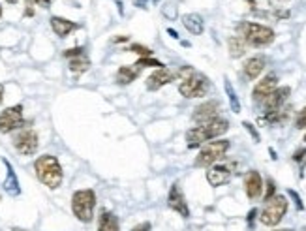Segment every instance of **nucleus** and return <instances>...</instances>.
Instances as JSON below:
<instances>
[{
  "label": "nucleus",
  "instance_id": "nucleus-40",
  "mask_svg": "<svg viewBox=\"0 0 306 231\" xmlns=\"http://www.w3.org/2000/svg\"><path fill=\"white\" fill-rule=\"evenodd\" d=\"M4 100V85H0V104Z\"/></svg>",
  "mask_w": 306,
  "mask_h": 231
},
{
  "label": "nucleus",
  "instance_id": "nucleus-1",
  "mask_svg": "<svg viewBox=\"0 0 306 231\" xmlns=\"http://www.w3.org/2000/svg\"><path fill=\"white\" fill-rule=\"evenodd\" d=\"M227 130H229V122H227L226 119L216 117V119L208 120L205 124H199L196 126V128L186 131V143H188L190 149H196L199 145L208 143L210 139H216V138H220V136H224Z\"/></svg>",
  "mask_w": 306,
  "mask_h": 231
},
{
  "label": "nucleus",
  "instance_id": "nucleus-29",
  "mask_svg": "<svg viewBox=\"0 0 306 231\" xmlns=\"http://www.w3.org/2000/svg\"><path fill=\"white\" fill-rule=\"evenodd\" d=\"M295 128H299V130H304L306 128V107L297 115V119H295Z\"/></svg>",
  "mask_w": 306,
  "mask_h": 231
},
{
  "label": "nucleus",
  "instance_id": "nucleus-11",
  "mask_svg": "<svg viewBox=\"0 0 306 231\" xmlns=\"http://www.w3.org/2000/svg\"><path fill=\"white\" fill-rule=\"evenodd\" d=\"M167 205L171 207L175 213H178L182 218H188L190 216V209H188V203H186V197H184L182 190L178 184H173L169 188V195H167Z\"/></svg>",
  "mask_w": 306,
  "mask_h": 231
},
{
  "label": "nucleus",
  "instance_id": "nucleus-20",
  "mask_svg": "<svg viewBox=\"0 0 306 231\" xmlns=\"http://www.w3.org/2000/svg\"><path fill=\"white\" fill-rule=\"evenodd\" d=\"M139 72L141 68H137V66H120L118 68V72H116V83L118 85H130V83H134L137 77H139Z\"/></svg>",
  "mask_w": 306,
  "mask_h": 231
},
{
  "label": "nucleus",
  "instance_id": "nucleus-25",
  "mask_svg": "<svg viewBox=\"0 0 306 231\" xmlns=\"http://www.w3.org/2000/svg\"><path fill=\"white\" fill-rule=\"evenodd\" d=\"M224 88H226V94H227V100H229V107H231L233 113H240V102H239V96L235 92V88H233L231 81L229 79H224Z\"/></svg>",
  "mask_w": 306,
  "mask_h": 231
},
{
  "label": "nucleus",
  "instance_id": "nucleus-37",
  "mask_svg": "<svg viewBox=\"0 0 306 231\" xmlns=\"http://www.w3.org/2000/svg\"><path fill=\"white\" fill-rule=\"evenodd\" d=\"M113 42H115V44H120V42H128V36H118V38H115Z\"/></svg>",
  "mask_w": 306,
  "mask_h": 231
},
{
  "label": "nucleus",
  "instance_id": "nucleus-12",
  "mask_svg": "<svg viewBox=\"0 0 306 231\" xmlns=\"http://www.w3.org/2000/svg\"><path fill=\"white\" fill-rule=\"evenodd\" d=\"M231 168L229 166H224V163H215V166H210L207 171V181L210 186H224L226 182H229L231 179Z\"/></svg>",
  "mask_w": 306,
  "mask_h": 231
},
{
  "label": "nucleus",
  "instance_id": "nucleus-9",
  "mask_svg": "<svg viewBox=\"0 0 306 231\" xmlns=\"http://www.w3.org/2000/svg\"><path fill=\"white\" fill-rule=\"evenodd\" d=\"M19 126H23V106H12L0 113V131L2 134H10Z\"/></svg>",
  "mask_w": 306,
  "mask_h": 231
},
{
  "label": "nucleus",
  "instance_id": "nucleus-42",
  "mask_svg": "<svg viewBox=\"0 0 306 231\" xmlns=\"http://www.w3.org/2000/svg\"><path fill=\"white\" fill-rule=\"evenodd\" d=\"M152 2H154V4H158V2H160V0H152Z\"/></svg>",
  "mask_w": 306,
  "mask_h": 231
},
{
  "label": "nucleus",
  "instance_id": "nucleus-33",
  "mask_svg": "<svg viewBox=\"0 0 306 231\" xmlns=\"http://www.w3.org/2000/svg\"><path fill=\"white\" fill-rule=\"evenodd\" d=\"M288 194L295 200V203H297V209H299V211H304V205H302V201H300L299 194H297L295 190H288Z\"/></svg>",
  "mask_w": 306,
  "mask_h": 231
},
{
  "label": "nucleus",
  "instance_id": "nucleus-27",
  "mask_svg": "<svg viewBox=\"0 0 306 231\" xmlns=\"http://www.w3.org/2000/svg\"><path fill=\"white\" fill-rule=\"evenodd\" d=\"M128 51H134V53H137L141 58H143V56H152V49H148V47H145V45H139V44H132L128 47Z\"/></svg>",
  "mask_w": 306,
  "mask_h": 231
},
{
  "label": "nucleus",
  "instance_id": "nucleus-34",
  "mask_svg": "<svg viewBox=\"0 0 306 231\" xmlns=\"http://www.w3.org/2000/svg\"><path fill=\"white\" fill-rule=\"evenodd\" d=\"M306 156V149H302V150H297V152H295L293 154V160L295 162H300V160H302V158Z\"/></svg>",
  "mask_w": 306,
  "mask_h": 231
},
{
  "label": "nucleus",
  "instance_id": "nucleus-24",
  "mask_svg": "<svg viewBox=\"0 0 306 231\" xmlns=\"http://www.w3.org/2000/svg\"><path fill=\"white\" fill-rule=\"evenodd\" d=\"M68 60H70V70H72L74 74H83V72H86L88 66H90V60H88V56H86L85 53H81V55L74 56V58H68Z\"/></svg>",
  "mask_w": 306,
  "mask_h": 231
},
{
  "label": "nucleus",
  "instance_id": "nucleus-43",
  "mask_svg": "<svg viewBox=\"0 0 306 231\" xmlns=\"http://www.w3.org/2000/svg\"><path fill=\"white\" fill-rule=\"evenodd\" d=\"M0 17H2V6H0Z\"/></svg>",
  "mask_w": 306,
  "mask_h": 231
},
{
  "label": "nucleus",
  "instance_id": "nucleus-30",
  "mask_svg": "<svg viewBox=\"0 0 306 231\" xmlns=\"http://www.w3.org/2000/svg\"><path fill=\"white\" fill-rule=\"evenodd\" d=\"M242 126H244L246 130L250 131V136L254 138V141H256V143H257V141H261V138H259V134H257V130L254 128V124H250V122H242Z\"/></svg>",
  "mask_w": 306,
  "mask_h": 231
},
{
  "label": "nucleus",
  "instance_id": "nucleus-6",
  "mask_svg": "<svg viewBox=\"0 0 306 231\" xmlns=\"http://www.w3.org/2000/svg\"><path fill=\"white\" fill-rule=\"evenodd\" d=\"M94 207H96V194L92 190H77L72 197V211L79 222L88 224L94 218Z\"/></svg>",
  "mask_w": 306,
  "mask_h": 231
},
{
  "label": "nucleus",
  "instance_id": "nucleus-35",
  "mask_svg": "<svg viewBox=\"0 0 306 231\" xmlns=\"http://www.w3.org/2000/svg\"><path fill=\"white\" fill-rule=\"evenodd\" d=\"M132 231H150V224H148V222H145V224L135 225V227H134Z\"/></svg>",
  "mask_w": 306,
  "mask_h": 231
},
{
  "label": "nucleus",
  "instance_id": "nucleus-39",
  "mask_svg": "<svg viewBox=\"0 0 306 231\" xmlns=\"http://www.w3.org/2000/svg\"><path fill=\"white\" fill-rule=\"evenodd\" d=\"M167 32H169V34H171L175 40H178V32L177 30H173V28H167Z\"/></svg>",
  "mask_w": 306,
  "mask_h": 231
},
{
  "label": "nucleus",
  "instance_id": "nucleus-23",
  "mask_svg": "<svg viewBox=\"0 0 306 231\" xmlns=\"http://www.w3.org/2000/svg\"><path fill=\"white\" fill-rule=\"evenodd\" d=\"M227 47H229V55L233 58H239L246 53V42L240 36H231L227 40Z\"/></svg>",
  "mask_w": 306,
  "mask_h": 231
},
{
  "label": "nucleus",
  "instance_id": "nucleus-15",
  "mask_svg": "<svg viewBox=\"0 0 306 231\" xmlns=\"http://www.w3.org/2000/svg\"><path fill=\"white\" fill-rule=\"evenodd\" d=\"M289 94H291V88L289 87H278L274 92H270L263 100V109L267 113H274L278 109H282V106L286 104Z\"/></svg>",
  "mask_w": 306,
  "mask_h": 231
},
{
  "label": "nucleus",
  "instance_id": "nucleus-46",
  "mask_svg": "<svg viewBox=\"0 0 306 231\" xmlns=\"http://www.w3.org/2000/svg\"><path fill=\"white\" fill-rule=\"evenodd\" d=\"M304 141H306V136H304Z\"/></svg>",
  "mask_w": 306,
  "mask_h": 231
},
{
  "label": "nucleus",
  "instance_id": "nucleus-32",
  "mask_svg": "<svg viewBox=\"0 0 306 231\" xmlns=\"http://www.w3.org/2000/svg\"><path fill=\"white\" fill-rule=\"evenodd\" d=\"M81 53H85V49H83V47H74V49L64 51V56H66V58H74V56L81 55Z\"/></svg>",
  "mask_w": 306,
  "mask_h": 231
},
{
  "label": "nucleus",
  "instance_id": "nucleus-21",
  "mask_svg": "<svg viewBox=\"0 0 306 231\" xmlns=\"http://www.w3.org/2000/svg\"><path fill=\"white\" fill-rule=\"evenodd\" d=\"M4 163H6V168H8V177H6V181H4V190H6L10 195H19L21 194V188H19L17 175H15V171H13L12 163L8 162V160H4Z\"/></svg>",
  "mask_w": 306,
  "mask_h": 231
},
{
  "label": "nucleus",
  "instance_id": "nucleus-7",
  "mask_svg": "<svg viewBox=\"0 0 306 231\" xmlns=\"http://www.w3.org/2000/svg\"><path fill=\"white\" fill-rule=\"evenodd\" d=\"M229 150V141L227 139H220V141H208L205 143L199 154L196 156V168H210L216 162H220L222 158L226 156V152Z\"/></svg>",
  "mask_w": 306,
  "mask_h": 231
},
{
  "label": "nucleus",
  "instance_id": "nucleus-45",
  "mask_svg": "<svg viewBox=\"0 0 306 231\" xmlns=\"http://www.w3.org/2000/svg\"><path fill=\"white\" fill-rule=\"evenodd\" d=\"M302 231H306V225H304V227H302Z\"/></svg>",
  "mask_w": 306,
  "mask_h": 231
},
{
  "label": "nucleus",
  "instance_id": "nucleus-14",
  "mask_svg": "<svg viewBox=\"0 0 306 231\" xmlns=\"http://www.w3.org/2000/svg\"><path fill=\"white\" fill-rule=\"evenodd\" d=\"M278 88V77L274 74L265 75L261 81H257V85L254 87V92H252V98L256 102H263L270 92H274Z\"/></svg>",
  "mask_w": 306,
  "mask_h": 231
},
{
  "label": "nucleus",
  "instance_id": "nucleus-22",
  "mask_svg": "<svg viewBox=\"0 0 306 231\" xmlns=\"http://www.w3.org/2000/svg\"><path fill=\"white\" fill-rule=\"evenodd\" d=\"M98 231H120L118 229V220H116L115 214L109 213V211H104L100 214Z\"/></svg>",
  "mask_w": 306,
  "mask_h": 231
},
{
  "label": "nucleus",
  "instance_id": "nucleus-28",
  "mask_svg": "<svg viewBox=\"0 0 306 231\" xmlns=\"http://www.w3.org/2000/svg\"><path fill=\"white\" fill-rule=\"evenodd\" d=\"M162 13H164L167 19H171L173 21V19L177 17V4H175V2H167V4H164Z\"/></svg>",
  "mask_w": 306,
  "mask_h": 231
},
{
  "label": "nucleus",
  "instance_id": "nucleus-38",
  "mask_svg": "<svg viewBox=\"0 0 306 231\" xmlns=\"http://www.w3.org/2000/svg\"><path fill=\"white\" fill-rule=\"evenodd\" d=\"M137 8H147V0H135Z\"/></svg>",
  "mask_w": 306,
  "mask_h": 231
},
{
  "label": "nucleus",
  "instance_id": "nucleus-17",
  "mask_svg": "<svg viewBox=\"0 0 306 231\" xmlns=\"http://www.w3.org/2000/svg\"><path fill=\"white\" fill-rule=\"evenodd\" d=\"M244 190L250 200H257L263 192V179L257 171H248L244 177Z\"/></svg>",
  "mask_w": 306,
  "mask_h": 231
},
{
  "label": "nucleus",
  "instance_id": "nucleus-4",
  "mask_svg": "<svg viewBox=\"0 0 306 231\" xmlns=\"http://www.w3.org/2000/svg\"><path fill=\"white\" fill-rule=\"evenodd\" d=\"M239 30H240V38H242L248 45H254V47H265V45L272 44V40H274L272 28H269V26H265V25H259V23H250V21L240 23Z\"/></svg>",
  "mask_w": 306,
  "mask_h": 231
},
{
  "label": "nucleus",
  "instance_id": "nucleus-36",
  "mask_svg": "<svg viewBox=\"0 0 306 231\" xmlns=\"http://www.w3.org/2000/svg\"><path fill=\"white\" fill-rule=\"evenodd\" d=\"M32 2H36L38 6H42V8H49L53 0H32Z\"/></svg>",
  "mask_w": 306,
  "mask_h": 231
},
{
  "label": "nucleus",
  "instance_id": "nucleus-31",
  "mask_svg": "<svg viewBox=\"0 0 306 231\" xmlns=\"http://www.w3.org/2000/svg\"><path fill=\"white\" fill-rule=\"evenodd\" d=\"M276 194V186H274V181H267V194H265V201H269L272 195Z\"/></svg>",
  "mask_w": 306,
  "mask_h": 231
},
{
  "label": "nucleus",
  "instance_id": "nucleus-18",
  "mask_svg": "<svg viewBox=\"0 0 306 231\" xmlns=\"http://www.w3.org/2000/svg\"><path fill=\"white\" fill-rule=\"evenodd\" d=\"M182 25L194 36H199L205 30V21H203L199 13H186V15H182Z\"/></svg>",
  "mask_w": 306,
  "mask_h": 231
},
{
  "label": "nucleus",
  "instance_id": "nucleus-8",
  "mask_svg": "<svg viewBox=\"0 0 306 231\" xmlns=\"http://www.w3.org/2000/svg\"><path fill=\"white\" fill-rule=\"evenodd\" d=\"M13 147H15L17 152H21V154L32 156L38 150V134L32 130V128H23V130L13 138Z\"/></svg>",
  "mask_w": 306,
  "mask_h": 231
},
{
  "label": "nucleus",
  "instance_id": "nucleus-19",
  "mask_svg": "<svg viewBox=\"0 0 306 231\" xmlns=\"http://www.w3.org/2000/svg\"><path fill=\"white\" fill-rule=\"evenodd\" d=\"M51 28L55 30V34L58 38H66L70 32H74L75 28H77V25H75L74 21H70V19L53 15V17H51Z\"/></svg>",
  "mask_w": 306,
  "mask_h": 231
},
{
  "label": "nucleus",
  "instance_id": "nucleus-44",
  "mask_svg": "<svg viewBox=\"0 0 306 231\" xmlns=\"http://www.w3.org/2000/svg\"><path fill=\"white\" fill-rule=\"evenodd\" d=\"M8 2H12V4H13V2H15V0H8Z\"/></svg>",
  "mask_w": 306,
  "mask_h": 231
},
{
  "label": "nucleus",
  "instance_id": "nucleus-26",
  "mask_svg": "<svg viewBox=\"0 0 306 231\" xmlns=\"http://www.w3.org/2000/svg\"><path fill=\"white\" fill-rule=\"evenodd\" d=\"M135 66L137 68H164V64L156 60V58H152V56H143V58H139L135 62Z\"/></svg>",
  "mask_w": 306,
  "mask_h": 231
},
{
  "label": "nucleus",
  "instance_id": "nucleus-41",
  "mask_svg": "<svg viewBox=\"0 0 306 231\" xmlns=\"http://www.w3.org/2000/svg\"><path fill=\"white\" fill-rule=\"evenodd\" d=\"M274 231H293V229H274Z\"/></svg>",
  "mask_w": 306,
  "mask_h": 231
},
{
  "label": "nucleus",
  "instance_id": "nucleus-2",
  "mask_svg": "<svg viewBox=\"0 0 306 231\" xmlns=\"http://www.w3.org/2000/svg\"><path fill=\"white\" fill-rule=\"evenodd\" d=\"M177 75H180L178 92L182 94L184 98H201L208 92V79L190 66H182L177 72Z\"/></svg>",
  "mask_w": 306,
  "mask_h": 231
},
{
  "label": "nucleus",
  "instance_id": "nucleus-10",
  "mask_svg": "<svg viewBox=\"0 0 306 231\" xmlns=\"http://www.w3.org/2000/svg\"><path fill=\"white\" fill-rule=\"evenodd\" d=\"M177 77V72H173L169 68H156L152 74L147 77V88L148 90H160L162 87H166Z\"/></svg>",
  "mask_w": 306,
  "mask_h": 231
},
{
  "label": "nucleus",
  "instance_id": "nucleus-5",
  "mask_svg": "<svg viewBox=\"0 0 306 231\" xmlns=\"http://www.w3.org/2000/svg\"><path fill=\"white\" fill-rule=\"evenodd\" d=\"M288 213V200L286 195L274 194L269 201H265V207L261 211V216H259V222L263 225H278L282 222V218Z\"/></svg>",
  "mask_w": 306,
  "mask_h": 231
},
{
  "label": "nucleus",
  "instance_id": "nucleus-3",
  "mask_svg": "<svg viewBox=\"0 0 306 231\" xmlns=\"http://www.w3.org/2000/svg\"><path fill=\"white\" fill-rule=\"evenodd\" d=\"M34 169H36L38 179L45 184L47 188L55 190L62 184V179H64V173H62V168L58 160L51 154H43L34 162Z\"/></svg>",
  "mask_w": 306,
  "mask_h": 231
},
{
  "label": "nucleus",
  "instance_id": "nucleus-13",
  "mask_svg": "<svg viewBox=\"0 0 306 231\" xmlns=\"http://www.w3.org/2000/svg\"><path fill=\"white\" fill-rule=\"evenodd\" d=\"M218 111H220V104L215 100L210 102H205L201 106H197L194 109V115H192V119L196 120L197 124H205L208 120H212L218 117Z\"/></svg>",
  "mask_w": 306,
  "mask_h": 231
},
{
  "label": "nucleus",
  "instance_id": "nucleus-16",
  "mask_svg": "<svg viewBox=\"0 0 306 231\" xmlns=\"http://www.w3.org/2000/svg\"><path fill=\"white\" fill-rule=\"evenodd\" d=\"M265 66H267V58H265L263 55L250 56V58H248V60L244 62V66H242V70H244V75H246V79H250V81L257 79L259 75L263 74Z\"/></svg>",
  "mask_w": 306,
  "mask_h": 231
}]
</instances>
